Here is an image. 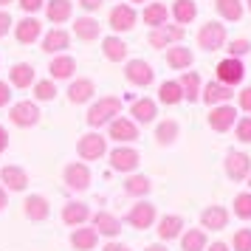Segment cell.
Segmentation results:
<instances>
[{"label":"cell","instance_id":"e575fe53","mask_svg":"<svg viewBox=\"0 0 251 251\" xmlns=\"http://www.w3.org/2000/svg\"><path fill=\"white\" fill-rule=\"evenodd\" d=\"M215 9L223 20H231V23H237L243 17V3L240 0H215Z\"/></svg>","mask_w":251,"mask_h":251},{"label":"cell","instance_id":"680465c9","mask_svg":"<svg viewBox=\"0 0 251 251\" xmlns=\"http://www.w3.org/2000/svg\"><path fill=\"white\" fill-rule=\"evenodd\" d=\"M133 3H147V0H133Z\"/></svg>","mask_w":251,"mask_h":251},{"label":"cell","instance_id":"681fc988","mask_svg":"<svg viewBox=\"0 0 251 251\" xmlns=\"http://www.w3.org/2000/svg\"><path fill=\"white\" fill-rule=\"evenodd\" d=\"M240 107H243L246 113H251V88H246V91L240 93Z\"/></svg>","mask_w":251,"mask_h":251},{"label":"cell","instance_id":"1f68e13d","mask_svg":"<svg viewBox=\"0 0 251 251\" xmlns=\"http://www.w3.org/2000/svg\"><path fill=\"white\" fill-rule=\"evenodd\" d=\"M178 85H181V91H183V99H189V102H198L201 99V76L195 71H186L181 79H178Z\"/></svg>","mask_w":251,"mask_h":251},{"label":"cell","instance_id":"60d3db41","mask_svg":"<svg viewBox=\"0 0 251 251\" xmlns=\"http://www.w3.org/2000/svg\"><path fill=\"white\" fill-rule=\"evenodd\" d=\"M57 96V88L51 79H43V82H34V99L37 102H51Z\"/></svg>","mask_w":251,"mask_h":251},{"label":"cell","instance_id":"f546056e","mask_svg":"<svg viewBox=\"0 0 251 251\" xmlns=\"http://www.w3.org/2000/svg\"><path fill=\"white\" fill-rule=\"evenodd\" d=\"M99 31H102V25L96 23L93 17H76V23H74V34L79 37V40H85V43L96 40Z\"/></svg>","mask_w":251,"mask_h":251},{"label":"cell","instance_id":"cb8c5ba5","mask_svg":"<svg viewBox=\"0 0 251 251\" xmlns=\"http://www.w3.org/2000/svg\"><path fill=\"white\" fill-rule=\"evenodd\" d=\"M96 243H99V231L96 228H76L71 234V246L76 251H93Z\"/></svg>","mask_w":251,"mask_h":251},{"label":"cell","instance_id":"6da1fadb","mask_svg":"<svg viewBox=\"0 0 251 251\" xmlns=\"http://www.w3.org/2000/svg\"><path fill=\"white\" fill-rule=\"evenodd\" d=\"M119 113H122V99H119V96H104V99L91 104V110H88V125L91 127L110 125L113 116H119Z\"/></svg>","mask_w":251,"mask_h":251},{"label":"cell","instance_id":"ab89813d","mask_svg":"<svg viewBox=\"0 0 251 251\" xmlns=\"http://www.w3.org/2000/svg\"><path fill=\"white\" fill-rule=\"evenodd\" d=\"M183 251H206V234L201 228H189L181 240Z\"/></svg>","mask_w":251,"mask_h":251},{"label":"cell","instance_id":"91938a15","mask_svg":"<svg viewBox=\"0 0 251 251\" xmlns=\"http://www.w3.org/2000/svg\"><path fill=\"white\" fill-rule=\"evenodd\" d=\"M249 9H251V0H249Z\"/></svg>","mask_w":251,"mask_h":251},{"label":"cell","instance_id":"2e32d148","mask_svg":"<svg viewBox=\"0 0 251 251\" xmlns=\"http://www.w3.org/2000/svg\"><path fill=\"white\" fill-rule=\"evenodd\" d=\"M107 127H110V138H113V141L127 144V141H136L138 138V127H136V122H130V119H113Z\"/></svg>","mask_w":251,"mask_h":251},{"label":"cell","instance_id":"bcb514c9","mask_svg":"<svg viewBox=\"0 0 251 251\" xmlns=\"http://www.w3.org/2000/svg\"><path fill=\"white\" fill-rule=\"evenodd\" d=\"M17 6H20L23 12H40V9L46 6V0H20Z\"/></svg>","mask_w":251,"mask_h":251},{"label":"cell","instance_id":"7a4b0ae2","mask_svg":"<svg viewBox=\"0 0 251 251\" xmlns=\"http://www.w3.org/2000/svg\"><path fill=\"white\" fill-rule=\"evenodd\" d=\"M125 76H127V82L136 85V88H147V85H152V79H155L150 62H144V59H130L125 65Z\"/></svg>","mask_w":251,"mask_h":251},{"label":"cell","instance_id":"f35d334b","mask_svg":"<svg viewBox=\"0 0 251 251\" xmlns=\"http://www.w3.org/2000/svg\"><path fill=\"white\" fill-rule=\"evenodd\" d=\"M175 138H178V122L167 119V122H161V125L155 127V141H158V144L167 147V144H172Z\"/></svg>","mask_w":251,"mask_h":251},{"label":"cell","instance_id":"7402d4cb","mask_svg":"<svg viewBox=\"0 0 251 251\" xmlns=\"http://www.w3.org/2000/svg\"><path fill=\"white\" fill-rule=\"evenodd\" d=\"M93 93H96V85H93L91 79H76V82H71V85H68V99L74 104L91 102Z\"/></svg>","mask_w":251,"mask_h":251},{"label":"cell","instance_id":"44dd1931","mask_svg":"<svg viewBox=\"0 0 251 251\" xmlns=\"http://www.w3.org/2000/svg\"><path fill=\"white\" fill-rule=\"evenodd\" d=\"M88 217H91V209H88V203H82V201H71V203H65V209H62V220H65L68 226H82Z\"/></svg>","mask_w":251,"mask_h":251},{"label":"cell","instance_id":"816d5d0a","mask_svg":"<svg viewBox=\"0 0 251 251\" xmlns=\"http://www.w3.org/2000/svg\"><path fill=\"white\" fill-rule=\"evenodd\" d=\"M9 147V133H6V127H0V152Z\"/></svg>","mask_w":251,"mask_h":251},{"label":"cell","instance_id":"6f0895ef","mask_svg":"<svg viewBox=\"0 0 251 251\" xmlns=\"http://www.w3.org/2000/svg\"><path fill=\"white\" fill-rule=\"evenodd\" d=\"M9 3H12V0H0V9H3V6H9Z\"/></svg>","mask_w":251,"mask_h":251},{"label":"cell","instance_id":"7dc6e473","mask_svg":"<svg viewBox=\"0 0 251 251\" xmlns=\"http://www.w3.org/2000/svg\"><path fill=\"white\" fill-rule=\"evenodd\" d=\"M9 102H12V85L9 82H0V107H6Z\"/></svg>","mask_w":251,"mask_h":251},{"label":"cell","instance_id":"277c9868","mask_svg":"<svg viewBox=\"0 0 251 251\" xmlns=\"http://www.w3.org/2000/svg\"><path fill=\"white\" fill-rule=\"evenodd\" d=\"M9 119L14 127H34L40 122V107H37V102H17L12 104Z\"/></svg>","mask_w":251,"mask_h":251},{"label":"cell","instance_id":"d4e9b609","mask_svg":"<svg viewBox=\"0 0 251 251\" xmlns=\"http://www.w3.org/2000/svg\"><path fill=\"white\" fill-rule=\"evenodd\" d=\"M71 12H74V3L71 0H48L46 3V14L51 23H68Z\"/></svg>","mask_w":251,"mask_h":251},{"label":"cell","instance_id":"603a6c76","mask_svg":"<svg viewBox=\"0 0 251 251\" xmlns=\"http://www.w3.org/2000/svg\"><path fill=\"white\" fill-rule=\"evenodd\" d=\"M201 223H203V228H212V231L226 228L228 212L223 209V206H209V209H203V215H201Z\"/></svg>","mask_w":251,"mask_h":251},{"label":"cell","instance_id":"5b68a950","mask_svg":"<svg viewBox=\"0 0 251 251\" xmlns=\"http://www.w3.org/2000/svg\"><path fill=\"white\" fill-rule=\"evenodd\" d=\"M226 43V28L220 23H206L201 25V31H198V46L206 48V51H217V48H223Z\"/></svg>","mask_w":251,"mask_h":251},{"label":"cell","instance_id":"ffe728a7","mask_svg":"<svg viewBox=\"0 0 251 251\" xmlns=\"http://www.w3.org/2000/svg\"><path fill=\"white\" fill-rule=\"evenodd\" d=\"M48 71H51V76H54V79H71V76H74V71H76V59L68 57V54H57V57L51 59Z\"/></svg>","mask_w":251,"mask_h":251},{"label":"cell","instance_id":"3957f363","mask_svg":"<svg viewBox=\"0 0 251 251\" xmlns=\"http://www.w3.org/2000/svg\"><path fill=\"white\" fill-rule=\"evenodd\" d=\"M243 76H246V68H243V62L237 57H226L223 62H217V82L234 88V85L243 82Z\"/></svg>","mask_w":251,"mask_h":251},{"label":"cell","instance_id":"b9f144b4","mask_svg":"<svg viewBox=\"0 0 251 251\" xmlns=\"http://www.w3.org/2000/svg\"><path fill=\"white\" fill-rule=\"evenodd\" d=\"M234 215L243 217V220L251 217V192H243V195L234 198Z\"/></svg>","mask_w":251,"mask_h":251},{"label":"cell","instance_id":"f6af8a7d","mask_svg":"<svg viewBox=\"0 0 251 251\" xmlns=\"http://www.w3.org/2000/svg\"><path fill=\"white\" fill-rule=\"evenodd\" d=\"M237 138L246 141V144L251 141V116H243V119L237 122Z\"/></svg>","mask_w":251,"mask_h":251},{"label":"cell","instance_id":"ba28073f","mask_svg":"<svg viewBox=\"0 0 251 251\" xmlns=\"http://www.w3.org/2000/svg\"><path fill=\"white\" fill-rule=\"evenodd\" d=\"M234 122H237V110L231 104H215L209 113V127L217 133H226L228 127H234Z\"/></svg>","mask_w":251,"mask_h":251},{"label":"cell","instance_id":"f5cc1de1","mask_svg":"<svg viewBox=\"0 0 251 251\" xmlns=\"http://www.w3.org/2000/svg\"><path fill=\"white\" fill-rule=\"evenodd\" d=\"M104 251H130V249H127V246H122V243H113V240H110V243L104 246Z\"/></svg>","mask_w":251,"mask_h":251},{"label":"cell","instance_id":"7c38bea8","mask_svg":"<svg viewBox=\"0 0 251 251\" xmlns=\"http://www.w3.org/2000/svg\"><path fill=\"white\" fill-rule=\"evenodd\" d=\"M133 25H136V9L127 6V3L113 6V12H110V28L113 31H130Z\"/></svg>","mask_w":251,"mask_h":251},{"label":"cell","instance_id":"d6986e66","mask_svg":"<svg viewBox=\"0 0 251 251\" xmlns=\"http://www.w3.org/2000/svg\"><path fill=\"white\" fill-rule=\"evenodd\" d=\"M23 209H25V217L34 220V223H40V220H46V217L51 215V206H48V201L43 195H28Z\"/></svg>","mask_w":251,"mask_h":251},{"label":"cell","instance_id":"ee69618b","mask_svg":"<svg viewBox=\"0 0 251 251\" xmlns=\"http://www.w3.org/2000/svg\"><path fill=\"white\" fill-rule=\"evenodd\" d=\"M234 251H251V228H240L234 234Z\"/></svg>","mask_w":251,"mask_h":251},{"label":"cell","instance_id":"d590c367","mask_svg":"<svg viewBox=\"0 0 251 251\" xmlns=\"http://www.w3.org/2000/svg\"><path fill=\"white\" fill-rule=\"evenodd\" d=\"M181 228H183L181 217L178 215H167V217H161V223H158V237L161 240H172V237L181 234Z\"/></svg>","mask_w":251,"mask_h":251},{"label":"cell","instance_id":"9c48e42d","mask_svg":"<svg viewBox=\"0 0 251 251\" xmlns=\"http://www.w3.org/2000/svg\"><path fill=\"white\" fill-rule=\"evenodd\" d=\"M62 178H65V183H68L71 189H76V192H82V189H88V186H91V170H88L82 161L68 164L65 172H62Z\"/></svg>","mask_w":251,"mask_h":251},{"label":"cell","instance_id":"8992f818","mask_svg":"<svg viewBox=\"0 0 251 251\" xmlns=\"http://www.w3.org/2000/svg\"><path fill=\"white\" fill-rule=\"evenodd\" d=\"M183 25H161V28H152L150 31V46L152 48H170L172 43H181L183 40Z\"/></svg>","mask_w":251,"mask_h":251},{"label":"cell","instance_id":"8d00e7d4","mask_svg":"<svg viewBox=\"0 0 251 251\" xmlns=\"http://www.w3.org/2000/svg\"><path fill=\"white\" fill-rule=\"evenodd\" d=\"M158 99L164 104H178L183 99V91H181V85L178 82H161V88H158Z\"/></svg>","mask_w":251,"mask_h":251},{"label":"cell","instance_id":"f1b7e54d","mask_svg":"<svg viewBox=\"0 0 251 251\" xmlns=\"http://www.w3.org/2000/svg\"><path fill=\"white\" fill-rule=\"evenodd\" d=\"M102 51H104V57L110 59V62H122V59H127V43L122 40V37H104L102 40Z\"/></svg>","mask_w":251,"mask_h":251},{"label":"cell","instance_id":"d6a6232c","mask_svg":"<svg viewBox=\"0 0 251 251\" xmlns=\"http://www.w3.org/2000/svg\"><path fill=\"white\" fill-rule=\"evenodd\" d=\"M172 17L178 20V25L192 23L195 17H198V6H195L192 0H175L172 3Z\"/></svg>","mask_w":251,"mask_h":251},{"label":"cell","instance_id":"83f0119b","mask_svg":"<svg viewBox=\"0 0 251 251\" xmlns=\"http://www.w3.org/2000/svg\"><path fill=\"white\" fill-rule=\"evenodd\" d=\"M155 113H158V107L152 99H136L130 104V116H136V122H141V125H150L155 119Z\"/></svg>","mask_w":251,"mask_h":251},{"label":"cell","instance_id":"52a82bcc","mask_svg":"<svg viewBox=\"0 0 251 251\" xmlns=\"http://www.w3.org/2000/svg\"><path fill=\"white\" fill-rule=\"evenodd\" d=\"M104 150H107V144H104V138L99 136V133H88V136H82L79 144H76V152H79L82 161H96V158H102Z\"/></svg>","mask_w":251,"mask_h":251},{"label":"cell","instance_id":"836d02e7","mask_svg":"<svg viewBox=\"0 0 251 251\" xmlns=\"http://www.w3.org/2000/svg\"><path fill=\"white\" fill-rule=\"evenodd\" d=\"M167 17H170V12H167V6H164V3H150L147 9H144V23L152 25V28L167 25Z\"/></svg>","mask_w":251,"mask_h":251},{"label":"cell","instance_id":"9f6ffc18","mask_svg":"<svg viewBox=\"0 0 251 251\" xmlns=\"http://www.w3.org/2000/svg\"><path fill=\"white\" fill-rule=\"evenodd\" d=\"M147 251H167V249H164V246H158V243H155V246H150Z\"/></svg>","mask_w":251,"mask_h":251},{"label":"cell","instance_id":"c3c4849f","mask_svg":"<svg viewBox=\"0 0 251 251\" xmlns=\"http://www.w3.org/2000/svg\"><path fill=\"white\" fill-rule=\"evenodd\" d=\"M9 31H12V17H9V12L0 9V37H6Z\"/></svg>","mask_w":251,"mask_h":251},{"label":"cell","instance_id":"4dcf8cb0","mask_svg":"<svg viewBox=\"0 0 251 251\" xmlns=\"http://www.w3.org/2000/svg\"><path fill=\"white\" fill-rule=\"evenodd\" d=\"M12 85L14 88H20V91L31 88V85H34V68H31L28 62H17V65H12Z\"/></svg>","mask_w":251,"mask_h":251},{"label":"cell","instance_id":"ac0fdd59","mask_svg":"<svg viewBox=\"0 0 251 251\" xmlns=\"http://www.w3.org/2000/svg\"><path fill=\"white\" fill-rule=\"evenodd\" d=\"M0 181L6 183V189H12V192H23L28 186V175H25L23 167H3L0 170Z\"/></svg>","mask_w":251,"mask_h":251},{"label":"cell","instance_id":"db71d44e","mask_svg":"<svg viewBox=\"0 0 251 251\" xmlns=\"http://www.w3.org/2000/svg\"><path fill=\"white\" fill-rule=\"evenodd\" d=\"M6 206H9V195H6V189H3V186H0V212H3Z\"/></svg>","mask_w":251,"mask_h":251},{"label":"cell","instance_id":"f907efd6","mask_svg":"<svg viewBox=\"0 0 251 251\" xmlns=\"http://www.w3.org/2000/svg\"><path fill=\"white\" fill-rule=\"evenodd\" d=\"M79 6L85 9V12H96V9L102 6V0H79Z\"/></svg>","mask_w":251,"mask_h":251},{"label":"cell","instance_id":"4fadbf2b","mask_svg":"<svg viewBox=\"0 0 251 251\" xmlns=\"http://www.w3.org/2000/svg\"><path fill=\"white\" fill-rule=\"evenodd\" d=\"M40 34H43V23H40L37 17H23L20 23L14 25V37H17V43H23V46L37 43Z\"/></svg>","mask_w":251,"mask_h":251},{"label":"cell","instance_id":"30bf717a","mask_svg":"<svg viewBox=\"0 0 251 251\" xmlns=\"http://www.w3.org/2000/svg\"><path fill=\"white\" fill-rule=\"evenodd\" d=\"M138 152L133 147H116L113 152H110V167H113L116 172H133L138 167Z\"/></svg>","mask_w":251,"mask_h":251},{"label":"cell","instance_id":"8fae6325","mask_svg":"<svg viewBox=\"0 0 251 251\" xmlns=\"http://www.w3.org/2000/svg\"><path fill=\"white\" fill-rule=\"evenodd\" d=\"M251 172V158L246 152H228L226 155V175L231 181H243Z\"/></svg>","mask_w":251,"mask_h":251},{"label":"cell","instance_id":"484cf974","mask_svg":"<svg viewBox=\"0 0 251 251\" xmlns=\"http://www.w3.org/2000/svg\"><path fill=\"white\" fill-rule=\"evenodd\" d=\"M192 59H195V54L189 51V48H183V46L167 48V65H170V68H175V71L189 68V65H192Z\"/></svg>","mask_w":251,"mask_h":251},{"label":"cell","instance_id":"5bb4252c","mask_svg":"<svg viewBox=\"0 0 251 251\" xmlns=\"http://www.w3.org/2000/svg\"><path fill=\"white\" fill-rule=\"evenodd\" d=\"M152 220H155V206L147 203V201H141L130 209V215H127V223L133 228H150L152 226Z\"/></svg>","mask_w":251,"mask_h":251},{"label":"cell","instance_id":"7bdbcfd3","mask_svg":"<svg viewBox=\"0 0 251 251\" xmlns=\"http://www.w3.org/2000/svg\"><path fill=\"white\" fill-rule=\"evenodd\" d=\"M251 51V40H246V37H240V40H231L228 43V57H243V54H249Z\"/></svg>","mask_w":251,"mask_h":251},{"label":"cell","instance_id":"e0dca14e","mask_svg":"<svg viewBox=\"0 0 251 251\" xmlns=\"http://www.w3.org/2000/svg\"><path fill=\"white\" fill-rule=\"evenodd\" d=\"M201 96H203L206 104H226L234 96V88H228L223 82H209L203 91H201Z\"/></svg>","mask_w":251,"mask_h":251},{"label":"cell","instance_id":"4316f807","mask_svg":"<svg viewBox=\"0 0 251 251\" xmlns=\"http://www.w3.org/2000/svg\"><path fill=\"white\" fill-rule=\"evenodd\" d=\"M93 228L104 234V237H116L119 231H122V223H119V217H113L110 212H99V215L93 217Z\"/></svg>","mask_w":251,"mask_h":251},{"label":"cell","instance_id":"74e56055","mask_svg":"<svg viewBox=\"0 0 251 251\" xmlns=\"http://www.w3.org/2000/svg\"><path fill=\"white\" fill-rule=\"evenodd\" d=\"M150 189H152V183H150L147 175H130L125 181V192L127 195H136V198H141V195H147Z\"/></svg>","mask_w":251,"mask_h":251},{"label":"cell","instance_id":"9a60e30c","mask_svg":"<svg viewBox=\"0 0 251 251\" xmlns=\"http://www.w3.org/2000/svg\"><path fill=\"white\" fill-rule=\"evenodd\" d=\"M65 48H71V34L68 31H62V28L46 31V37H43V51H46V54H62Z\"/></svg>","mask_w":251,"mask_h":251},{"label":"cell","instance_id":"11a10c76","mask_svg":"<svg viewBox=\"0 0 251 251\" xmlns=\"http://www.w3.org/2000/svg\"><path fill=\"white\" fill-rule=\"evenodd\" d=\"M206 251H228L226 243H212V249H206Z\"/></svg>","mask_w":251,"mask_h":251}]
</instances>
